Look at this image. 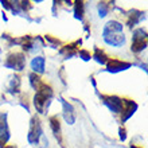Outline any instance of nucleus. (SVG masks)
Instances as JSON below:
<instances>
[{"label":"nucleus","instance_id":"nucleus-9","mask_svg":"<svg viewBox=\"0 0 148 148\" xmlns=\"http://www.w3.org/2000/svg\"><path fill=\"white\" fill-rule=\"evenodd\" d=\"M123 105H125V108L123 106V110H124L123 121H125V120H128L129 117H131L133 113H135V110H136L137 105H136V104H135L133 101H129V100H124V101H123Z\"/></svg>","mask_w":148,"mask_h":148},{"label":"nucleus","instance_id":"nucleus-19","mask_svg":"<svg viewBox=\"0 0 148 148\" xmlns=\"http://www.w3.org/2000/svg\"><path fill=\"white\" fill-rule=\"evenodd\" d=\"M0 53H1V49H0Z\"/></svg>","mask_w":148,"mask_h":148},{"label":"nucleus","instance_id":"nucleus-6","mask_svg":"<svg viewBox=\"0 0 148 148\" xmlns=\"http://www.w3.org/2000/svg\"><path fill=\"white\" fill-rule=\"evenodd\" d=\"M5 66L10 69H16V70H22L24 67V58L22 54H12L5 62Z\"/></svg>","mask_w":148,"mask_h":148},{"label":"nucleus","instance_id":"nucleus-12","mask_svg":"<svg viewBox=\"0 0 148 148\" xmlns=\"http://www.w3.org/2000/svg\"><path fill=\"white\" fill-rule=\"evenodd\" d=\"M50 125H51V128H53V131H54V133L58 136L59 135V131H61V127H59V121L57 117H51V120H50Z\"/></svg>","mask_w":148,"mask_h":148},{"label":"nucleus","instance_id":"nucleus-7","mask_svg":"<svg viewBox=\"0 0 148 148\" xmlns=\"http://www.w3.org/2000/svg\"><path fill=\"white\" fill-rule=\"evenodd\" d=\"M62 105H63V116H65V120H66L67 124H74L75 121V112H74V108L66 102L65 100H62Z\"/></svg>","mask_w":148,"mask_h":148},{"label":"nucleus","instance_id":"nucleus-16","mask_svg":"<svg viewBox=\"0 0 148 148\" xmlns=\"http://www.w3.org/2000/svg\"><path fill=\"white\" fill-rule=\"evenodd\" d=\"M120 137L123 139V140L125 139V131H124V129H120Z\"/></svg>","mask_w":148,"mask_h":148},{"label":"nucleus","instance_id":"nucleus-1","mask_svg":"<svg viewBox=\"0 0 148 148\" xmlns=\"http://www.w3.org/2000/svg\"><path fill=\"white\" fill-rule=\"evenodd\" d=\"M102 36L108 45L110 46H123L125 43V36L123 32V24L116 22V20H110L105 24L104 31H102Z\"/></svg>","mask_w":148,"mask_h":148},{"label":"nucleus","instance_id":"nucleus-14","mask_svg":"<svg viewBox=\"0 0 148 148\" xmlns=\"http://www.w3.org/2000/svg\"><path fill=\"white\" fill-rule=\"evenodd\" d=\"M82 14H84V3L78 1V3H75V16L81 19Z\"/></svg>","mask_w":148,"mask_h":148},{"label":"nucleus","instance_id":"nucleus-3","mask_svg":"<svg viewBox=\"0 0 148 148\" xmlns=\"http://www.w3.org/2000/svg\"><path fill=\"white\" fill-rule=\"evenodd\" d=\"M147 46V32L143 28H139L133 32L132 38V51L139 53V51L144 50Z\"/></svg>","mask_w":148,"mask_h":148},{"label":"nucleus","instance_id":"nucleus-15","mask_svg":"<svg viewBox=\"0 0 148 148\" xmlns=\"http://www.w3.org/2000/svg\"><path fill=\"white\" fill-rule=\"evenodd\" d=\"M106 12H108V5H106V3L98 4V14H100L101 18H104V16L106 15Z\"/></svg>","mask_w":148,"mask_h":148},{"label":"nucleus","instance_id":"nucleus-17","mask_svg":"<svg viewBox=\"0 0 148 148\" xmlns=\"http://www.w3.org/2000/svg\"><path fill=\"white\" fill-rule=\"evenodd\" d=\"M4 148H15V147H14V145H5Z\"/></svg>","mask_w":148,"mask_h":148},{"label":"nucleus","instance_id":"nucleus-4","mask_svg":"<svg viewBox=\"0 0 148 148\" xmlns=\"http://www.w3.org/2000/svg\"><path fill=\"white\" fill-rule=\"evenodd\" d=\"M40 136H42V128H40L39 120L34 117L31 120V124H30V132H28L27 139L30 143H38Z\"/></svg>","mask_w":148,"mask_h":148},{"label":"nucleus","instance_id":"nucleus-10","mask_svg":"<svg viewBox=\"0 0 148 148\" xmlns=\"http://www.w3.org/2000/svg\"><path fill=\"white\" fill-rule=\"evenodd\" d=\"M8 128H7V123H5V116L4 114H0V143H4V141L8 140Z\"/></svg>","mask_w":148,"mask_h":148},{"label":"nucleus","instance_id":"nucleus-13","mask_svg":"<svg viewBox=\"0 0 148 148\" xmlns=\"http://www.w3.org/2000/svg\"><path fill=\"white\" fill-rule=\"evenodd\" d=\"M94 58H96V61L100 63H106V55L102 53V51L100 50H96V54H94Z\"/></svg>","mask_w":148,"mask_h":148},{"label":"nucleus","instance_id":"nucleus-2","mask_svg":"<svg viewBox=\"0 0 148 148\" xmlns=\"http://www.w3.org/2000/svg\"><path fill=\"white\" fill-rule=\"evenodd\" d=\"M51 94H53V92H51L50 88L47 85L40 84V86L36 89V94L35 98H34V104H35V108L38 112L45 113L46 106L49 105V100L51 98Z\"/></svg>","mask_w":148,"mask_h":148},{"label":"nucleus","instance_id":"nucleus-11","mask_svg":"<svg viewBox=\"0 0 148 148\" xmlns=\"http://www.w3.org/2000/svg\"><path fill=\"white\" fill-rule=\"evenodd\" d=\"M31 69L36 73H43L45 71V58L43 57H35L31 62Z\"/></svg>","mask_w":148,"mask_h":148},{"label":"nucleus","instance_id":"nucleus-18","mask_svg":"<svg viewBox=\"0 0 148 148\" xmlns=\"http://www.w3.org/2000/svg\"><path fill=\"white\" fill-rule=\"evenodd\" d=\"M131 148H139V147H136V145H132V147H131Z\"/></svg>","mask_w":148,"mask_h":148},{"label":"nucleus","instance_id":"nucleus-5","mask_svg":"<svg viewBox=\"0 0 148 148\" xmlns=\"http://www.w3.org/2000/svg\"><path fill=\"white\" fill-rule=\"evenodd\" d=\"M104 104L114 113L121 112V109H123V100H120V98L116 97V96L104 97Z\"/></svg>","mask_w":148,"mask_h":148},{"label":"nucleus","instance_id":"nucleus-8","mask_svg":"<svg viewBox=\"0 0 148 148\" xmlns=\"http://www.w3.org/2000/svg\"><path fill=\"white\" fill-rule=\"evenodd\" d=\"M129 66H131V63L121 62V61H119V59H112V61H109V62H108V70L113 71V73L125 70V69H128Z\"/></svg>","mask_w":148,"mask_h":148}]
</instances>
